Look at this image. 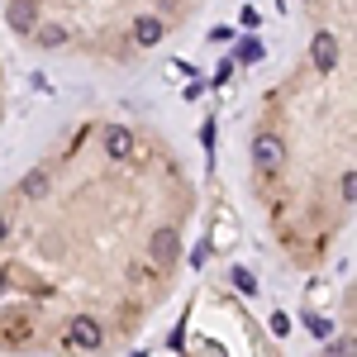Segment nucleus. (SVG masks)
<instances>
[{
    "label": "nucleus",
    "instance_id": "obj_7",
    "mask_svg": "<svg viewBox=\"0 0 357 357\" xmlns=\"http://www.w3.org/2000/svg\"><path fill=\"white\" fill-rule=\"evenodd\" d=\"M134 38H138V43H158V38H162V20L143 15V20L134 24Z\"/></svg>",
    "mask_w": 357,
    "mask_h": 357
},
{
    "label": "nucleus",
    "instance_id": "obj_1",
    "mask_svg": "<svg viewBox=\"0 0 357 357\" xmlns=\"http://www.w3.org/2000/svg\"><path fill=\"white\" fill-rule=\"evenodd\" d=\"M252 162L262 167V172H276V167L286 162V148H281V138L257 134V138H252Z\"/></svg>",
    "mask_w": 357,
    "mask_h": 357
},
{
    "label": "nucleus",
    "instance_id": "obj_17",
    "mask_svg": "<svg viewBox=\"0 0 357 357\" xmlns=\"http://www.w3.org/2000/svg\"><path fill=\"white\" fill-rule=\"evenodd\" d=\"M272 333H291V319L286 314H272Z\"/></svg>",
    "mask_w": 357,
    "mask_h": 357
},
{
    "label": "nucleus",
    "instance_id": "obj_5",
    "mask_svg": "<svg viewBox=\"0 0 357 357\" xmlns=\"http://www.w3.org/2000/svg\"><path fill=\"white\" fill-rule=\"evenodd\" d=\"M314 67H319V72H333V67H338V38H333V33H319V38H314Z\"/></svg>",
    "mask_w": 357,
    "mask_h": 357
},
{
    "label": "nucleus",
    "instance_id": "obj_13",
    "mask_svg": "<svg viewBox=\"0 0 357 357\" xmlns=\"http://www.w3.org/2000/svg\"><path fill=\"white\" fill-rule=\"evenodd\" d=\"M257 57H262V43L257 38H243L238 43V62H257Z\"/></svg>",
    "mask_w": 357,
    "mask_h": 357
},
{
    "label": "nucleus",
    "instance_id": "obj_12",
    "mask_svg": "<svg viewBox=\"0 0 357 357\" xmlns=\"http://www.w3.org/2000/svg\"><path fill=\"white\" fill-rule=\"evenodd\" d=\"M48 191V176H43V172H29L24 176V195H43Z\"/></svg>",
    "mask_w": 357,
    "mask_h": 357
},
{
    "label": "nucleus",
    "instance_id": "obj_6",
    "mask_svg": "<svg viewBox=\"0 0 357 357\" xmlns=\"http://www.w3.org/2000/svg\"><path fill=\"white\" fill-rule=\"evenodd\" d=\"M105 153H110V158H129V153H134V134L119 129V124H110V129H105Z\"/></svg>",
    "mask_w": 357,
    "mask_h": 357
},
{
    "label": "nucleus",
    "instance_id": "obj_11",
    "mask_svg": "<svg viewBox=\"0 0 357 357\" xmlns=\"http://www.w3.org/2000/svg\"><path fill=\"white\" fill-rule=\"evenodd\" d=\"M38 43H43V48H57V43H67V29L43 24V29H38Z\"/></svg>",
    "mask_w": 357,
    "mask_h": 357
},
{
    "label": "nucleus",
    "instance_id": "obj_2",
    "mask_svg": "<svg viewBox=\"0 0 357 357\" xmlns=\"http://www.w3.org/2000/svg\"><path fill=\"white\" fill-rule=\"evenodd\" d=\"M148 252H153V262H158V267H172V262H176V252H181L176 229H158V234H153V243H148Z\"/></svg>",
    "mask_w": 357,
    "mask_h": 357
},
{
    "label": "nucleus",
    "instance_id": "obj_9",
    "mask_svg": "<svg viewBox=\"0 0 357 357\" xmlns=\"http://www.w3.org/2000/svg\"><path fill=\"white\" fill-rule=\"evenodd\" d=\"M229 281H234V291H243V296H257V281H252V272H248V267H234V272H229Z\"/></svg>",
    "mask_w": 357,
    "mask_h": 357
},
{
    "label": "nucleus",
    "instance_id": "obj_4",
    "mask_svg": "<svg viewBox=\"0 0 357 357\" xmlns=\"http://www.w3.org/2000/svg\"><path fill=\"white\" fill-rule=\"evenodd\" d=\"M10 24L20 29V33H33V24H38V5H33V0H10Z\"/></svg>",
    "mask_w": 357,
    "mask_h": 357
},
{
    "label": "nucleus",
    "instance_id": "obj_3",
    "mask_svg": "<svg viewBox=\"0 0 357 357\" xmlns=\"http://www.w3.org/2000/svg\"><path fill=\"white\" fill-rule=\"evenodd\" d=\"M67 338H72V348H100V324L96 319H72V329H67Z\"/></svg>",
    "mask_w": 357,
    "mask_h": 357
},
{
    "label": "nucleus",
    "instance_id": "obj_18",
    "mask_svg": "<svg viewBox=\"0 0 357 357\" xmlns=\"http://www.w3.org/2000/svg\"><path fill=\"white\" fill-rule=\"evenodd\" d=\"M0 238H5V215H0Z\"/></svg>",
    "mask_w": 357,
    "mask_h": 357
},
{
    "label": "nucleus",
    "instance_id": "obj_16",
    "mask_svg": "<svg viewBox=\"0 0 357 357\" xmlns=\"http://www.w3.org/2000/svg\"><path fill=\"white\" fill-rule=\"evenodd\" d=\"M229 77H234V62H220V72H215V86L224 91V82H229Z\"/></svg>",
    "mask_w": 357,
    "mask_h": 357
},
{
    "label": "nucleus",
    "instance_id": "obj_10",
    "mask_svg": "<svg viewBox=\"0 0 357 357\" xmlns=\"http://www.w3.org/2000/svg\"><path fill=\"white\" fill-rule=\"evenodd\" d=\"M305 329L314 333V338H333V319H324V314H305Z\"/></svg>",
    "mask_w": 357,
    "mask_h": 357
},
{
    "label": "nucleus",
    "instance_id": "obj_15",
    "mask_svg": "<svg viewBox=\"0 0 357 357\" xmlns=\"http://www.w3.org/2000/svg\"><path fill=\"white\" fill-rule=\"evenodd\" d=\"M329 357H353V338H338V343L329 348Z\"/></svg>",
    "mask_w": 357,
    "mask_h": 357
},
{
    "label": "nucleus",
    "instance_id": "obj_14",
    "mask_svg": "<svg viewBox=\"0 0 357 357\" xmlns=\"http://www.w3.org/2000/svg\"><path fill=\"white\" fill-rule=\"evenodd\" d=\"M338 191H343V200L353 205V195H357V176H353V172H343V186H338Z\"/></svg>",
    "mask_w": 357,
    "mask_h": 357
},
{
    "label": "nucleus",
    "instance_id": "obj_8",
    "mask_svg": "<svg viewBox=\"0 0 357 357\" xmlns=\"http://www.w3.org/2000/svg\"><path fill=\"white\" fill-rule=\"evenodd\" d=\"M234 238H238V224H234V220H220L210 243H215V248H234Z\"/></svg>",
    "mask_w": 357,
    "mask_h": 357
}]
</instances>
